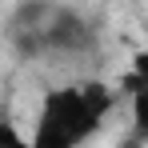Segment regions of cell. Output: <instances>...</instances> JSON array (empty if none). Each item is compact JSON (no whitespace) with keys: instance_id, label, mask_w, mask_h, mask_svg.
<instances>
[{"instance_id":"6da1fadb","label":"cell","mask_w":148,"mask_h":148,"mask_svg":"<svg viewBox=\"0 0 148 148\" xmlns=\"http://www.w3.org/2000/svg\"><path fill=\"white\" fill-rule=\"evenodd\" d=\"M112 108H116V92L100 80L52 88L36 112V132L28 148H80Z\"/></svg>"},{"instance_id":"7a4b0ae2","label":"cell","mask_w":148,"mask_h":148,"mask_svg":"<svg viewBox=\"0 0 148 148\" xmlns=\"http://www.w3.org/2000/svg\"><path fill=\"white\" fill-rule=\"evenodd\" d=\"M0 148H28V140L20 136V128L12 124V116H0Z\"/></svg>"}]
</instances>
